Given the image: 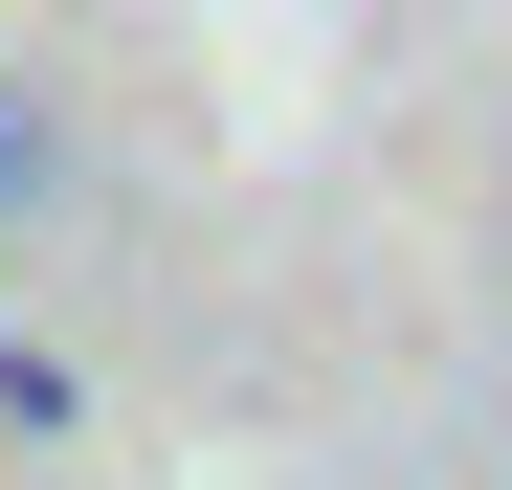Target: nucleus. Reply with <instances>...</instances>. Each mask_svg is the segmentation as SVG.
Here are the masks:
<instances>
[{"label":"nucleus","mask_w":512,"mask_h":490,"mask_svg":"<svg viewBox=\"0 0 512 490\" xmlns=\"http://www.w3.org/2000/svg\"><path fill=\"white\" fill-rule=\"evenodd\" d=\"M45 201H67V134H45L23 90H0V223H45Z\"/></svg>","instance_id":"f257e3e1"}]
</instances>
